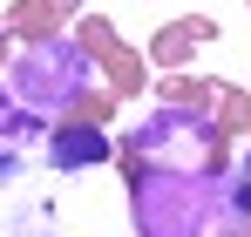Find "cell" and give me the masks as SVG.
<instances>
[{
  "instance_id": "1",
  "label": "cell",
  "mask_w": 251,
  "mask_h": 237,
  "mask_svg": "<svg viewBox=\"0 0 251 237\" xmlns=\"http://www.w3.org/2000/svg\"><path fill=\"white\" fill-rule=\"evenodd\" d=\"M136 237H245L224 176L204 169H150L136 183Z\"/></svg>"
},
{
  "instance_id": "2",
  "label": "cell",
  "mask_w": 251,
  "mask_h": 237,
  "mask_svg": "<svg viewBox=\"0 0 251 237\" xmlns=\"http://www.w3.org/2000/svg\"><path fill=\"white\" fill-rule=\"evenodd\" d=\"M88 81H95V61H88L75 41H34L14 61V75H7V102H21L34 116H54V109H68L82 95Z\"/></svg>"
},
{
  "instance_id": "3",
  "label": "cell",
  "mask_w": 251,
  "mask_h": 237,
  "mask_svg": "<svg viewBox=\"0 0 251 237\" xmlns=\"http://www.w3.org/2000/svg\"><path fill=\"white\" fill-rule=\"evenodd\" d=\"M136 149H143L150 169H204L210 149H217V129L197 109H156L136 129Z\"/></svg>"
},
{
  "instance_id": "4",
  "label": "cell",
  "mask_w": 251,
  "mask_h": 237,
  "mask_svg": "<svg viewBox=\"0 0 251 237\" xmlns=\"http://www.w3.org/2000/svg\"><path fill=\"white\" fill-rule=\"evenodd\" d=\"M109 163V136L102 129H61L54 136V169H95Z\"/></svg>"
},
{
  "instance_id": "5",
  "label": "cell",
  "mask_w": 251,
  "mask_h": 237,
  "mask_svg": "<svg viewBox=\"0 0 251 237\" xmlns=\"http://www.w3.org/2000/svg\"><path fill=\"white\" fill-rule=\"evenodd\" d=\"M224 190H231V210L251 224V169H238V176H224Z\"/></svg>"
},
{
  "instance_id": "6",
  "label": "cell",
  "mask_w": 251,
  "mask_h": 237,
  "mask_svg": "<svg viewBox=\"0 0 251 237\" xmlns=\"http://www.w3.org/2000/svg\"><path fill=\"white\" fill-rule=\"evenodd\" d=\"M245 169H251V149H245Z\"/></svg>"
}]
</instances>
